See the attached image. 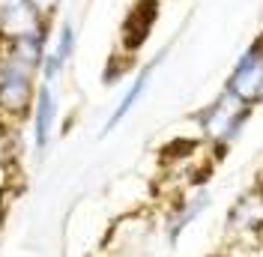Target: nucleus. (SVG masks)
Here are the masks:
<instances>
[{"label":"nucleus","instance_id":"nucleus-1","mask_svg":"<svg viewBox=\"0 0 263 257\" xmlns=\"http://www.w3.org/2000/svg\"><path fill=\"white\" fill-rule=\"evenodd\" d=\"M251 114H254V108L236 102L233 96H228L221 90L206 105H200L197 111H192V123H195L200 141L206 146H213L215 153L221 156V153H228L230 146L242 138Z\"/></svg>","mask_w":263,"mask_h":257},{"label":"nucleus","instance_id":"nucleus-2","mask_svg":"<svg viewBox=\"0 0 263 257\" xmlns=\"http://www.w3.org/2000/svg\"><path fill=\"white\" fill-rule=\"evenodd\" d=\"M39 87V69L0 48V126L15 128L27 123Z\"/></svg>","mask_w":263,"mask_h":257},{"label":"nucleus","instance_id":"nucleus-3","mask_svg":"<svg viewBox=\"0 0 263 257\" xmlns=\"http://www.w3.org/2000/svg\"><path fill=\"white\" fill-rule=\"evenodd\" d=\"M221 90L254 111L257 105H263V33L254 36L242 48V54L233 60Z\"/></svg>","mask_w":263,"mask_h":257},{"label":"nucleus","instance_id":"nucleus-4","mask_svg":"<svg viewBox=\"0 0 263 257\" xmlns=\"http://www.w3.org/2000/svg\"><path fill=\"white\" fill-rule=\"evenodd\" d=\"M57 123H60V84L39 81L30 117H27V141L36 159L48 156L51 144L57 138Z\"/></svg>","mask_w":263,"mask_h":257},{"label":"nucleus","instance_id":"nucleus-5","mask_svg":"<svg viewBox=\"0 0 263 257\" xmlns=\"http://www.w3.org/2000/svg\"><path fill=\"white\" fill-rule=\"evenodd\" d=\"M210 207H213V194L203 186H189L185 192L177 194L162 212V218H159V233H162L164 245L174 248L185 236V230L203 218V212Z\"/></svg>","mask_w":263,"mask_h":257},{"label":"nucleus","instance_id":"nucleus-6","mask_svg":"<svg viewBox=\"0 0 263 257\" xmlns=\"http://www.w3.org/2000/svg\"><path fill=\"white\" fill-rule=\"evenodd\" d=\"M224 230L236 242L263 236V182H254L242 194H236L224 215Z\"/></svg>","mask_w":263,"mask_h":257},{"label":"nucleus","instance_id":"nucleus-7","mask_svg":"<svg viewBox=\"0 0 263 257\" xmlns=\"http://www.w3.org/2000/svg\"><path fill=\"white\" fill-rule=\"evenodd\" d=\"M75 51H78V27H75L72 18H63L57 27H51L48 51H45V60H42V69H39V81L63 84L66 72L75 60Z\"/></svg>","mask_w":263,"mask_h":257},{"label":"nucleus","instance_id":"nucleus-8","mask_svg":"<svg viewBox=\"0 0 263 257\" xmlns=\"http://www.w3.org/2000/svg\"><path fill=\"white\" fill-rule=\"evenodd\" d=\"M164 63V51H159L156 57H149L147 63L141 66L135 75H132L129 81V87L123 90V96L114 102V108H111V114L105 117V123H102V138L105 135H111L114 128H120L126 120H129V114L138 108V102L147 96V90H149V84H153V75H156V69Z\"/></svg>","mask_w":263,"mask_h":257},{"label":"nucleus","instance_id":"nucleus-9","mask_svg":"<svg viewBox=\"0 0 263 257\" xmlns=\"http://www.w3.org/2000/svg\"><path fill=\"white\" fill-rule=\"evenodd\" d=\"M48 27H54V21L39 15L30 0H0V42Z\"/></svg>","mask_w":263,"mask_h":257},{"label":"nucleus","instance_id":"nucleus-10","mask_svg":"<svg viewBox=\"0 0 263 257\" xmlns=\"http://www.w3.org/2000/svg\"><path fill=\"white\" fill-rule=\"evenodd\" d=\"M30 3L36 6V12L42 18H48V21H54L60 15V9H63V0H30Z\"/></svg>","mask_w":263,"mask_h":257},{"label":"nucleus","instance_id":"nucleus-11","mask_svg":"<svg viewBox=\"0 0 263 257\" xmlns=\"http://www.w3.org/2000/svg\"><path fill=\"white\" fill-rule=\"evenodd\" d=\"M213 257H233V254H213Z\"/></svg>","mask_w":263,"mask_h":257},{"label":"nucleus","instance_id":"nucleus-12","mask_svg":"<svg viewBox=\"0 0 263 257\" xmlns=\"http://www.w3.org/2000/svg\"><path fill=\"white\" fill-rule=\"evenodd\" d=\"M0 222H3V218H0ZM0 227H3V225H0Z\"/></svg>","mask_w":263,"mask_h":257}]
</instances>
